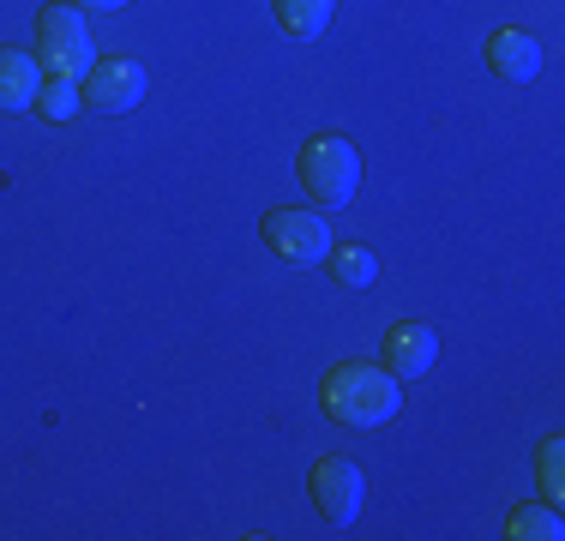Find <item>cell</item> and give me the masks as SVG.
<instances>
[{
    "instance_id": "1",
    "label": "cell",
    "mask_w": 565,
    "mask_h": 541,
    "mask_svg": "<svg viewBox=\"0 0 565 541\" xmlns=\"http://www.w3.org/2000/svg\"><path fill=\"white\" fill-rule=\"evenodd\" d=\"M319 403L338 427H385L403 410V379H392L373 361H338L326 379H319Z\"/></svg>"
},
{
    "instance_id": "2",
    "label": "cell",
    "mask_w": 565,
    "mask_h": 541,
    "mask_svg": "<svg viewBox=\"0 0 565 541\" xmlns=\"http://www.w3.org/2000/svg\"><path fill=\"white\" fill-rule=\"evenodd\" d=\"M295 174H301V187L319 199V205H349L361 187V151L343 139V132H313V139L295 151Z\"/></svg>"
},
{
    "instance_id": "3",
    "label": "cell",
    "mask_w": 565,
    "mask_h": 541,
    "mask_svg": "<svg viewBox=\"0 0 565 541\" xmlns=\"http://www.w3.org/2000/svg\"><path fill=\"white\" fill-rule=\"evenodd\" d=\"M36 61L49 66V78H85L90 66H97L85 12L66 7V0H49V7L36 12Z\"/></svg>"
},
{
    "instance_id": "4",
    "label": "cell",
    "mask_w": 565,
    "mask_h": 541,
    "mask_svg": "<svg viewBox=\"0 0 565 541\" xmlns=\"http://www.w3.org/2000/svg\"><path fill=\"white\" fill-rule=\"evenodd\" d=\"M259 241L271 247V259L282 265H326L331 253V223L319 211H301V205H271L259 223Z\"/></svg>"
},
{
    "instance_id": "5",
    "label": "cell",
    "mask_w": 565,
    "mask_h": 541,
    "mask_svg": "<svg viewBox=\"0 0 565 541\" xmlns=\"http://www.w3.org/2000/svg\"><path fill=\"white\" fill-rule=\"evenodd\" d=\"M313 506L326 523H338V530H349V523L361 518V506H367V476H361L355 457H319L313 464Z\"/></svg>"
},
{
    "instance_id": "6",
    "label": "cell",
    "mask_w": 565,
    "mask_h": 541,
    "mask_svg": "<svg viewBox=\"0 0 565 541\" xmlns=\"http://www.w3.org/2000/svg\"><path fill=\"white\" fill-rule=\"evenodd\" d=\"M78 97H85V108H97V115H127L145 97V66L139 61H97L78 78Z\"/></svg>"
},
{
    "instance_id": "7",
    "label": "cell",
    "mask_w": 565,
    "mask_h": 541,
    "mask_svg": "<svg viewBox=\"0 0 565 541\" xmlns=\"http://www.w3.org/2000/svg\"><path fill=\"white\" fill-rule=\"evenodd\" d=\"M434 361H439V331H434V325L403 319V325L385 331V361H380V368L392 379H422V373H434Z\"/></svg>"
},
{
    "instance_id": "8",
    "label": "cell",
    "mask_w": 565,
    "mask_h": 541,
    "mask_svg": "<svg viewBox=\"0 0 565 541\" xmlns=\"http://www.w3.org/2000/svg\"><path fill=\"white\" fill-rule=\"evenodd\" d=\"M488 66L505 85H535V73H542V43H535L530 31H493L488 36Z\"/></svg>"
},
{
    "instance_id": "9",
    "label": "cell",
    "mask_w": 565,
    "mask_h": 541,
    "mask_svg": "<svg viewBox=\"0 0 565 541\" xmlns=\"http://www.w3.org/2000/svg\"><path fill=\"white\" fill-rule=\"evenodd\" d=\"M36 91H43V61L31 49L0 43V115L12 108H36Z\"/></svg>"
},
{
    "instance_id": "10",
    "label": "cell",
    "mask_w": 565,
    "mask_h": 541,
    "mask_svg": "<svg viewBox=\"0 0 565 541\" xmlns=\"http://www.w3.org/2000/svg\"><path fill=\"white\" fill-rule=\"evenodd\" d=\"M505 535L511 541H565V518H559L554 499H535V506L523 499V506H511Z\"/></svg>"
},
{
    "instance_id": "11",
    "label": "cell",
    "mask_w": 565,
    "mask_h": 541,
    "mask_svg": "<svg viewBox=\"0 0 565 541\" xmlns=\"http://www.w3.org/2000/svg\"><path fill=\"white\" fill-rule=\"evenodd\" d=\"M331 7H338V0H271L277 31H282V36H295V43H313V36H326Z\"/></svg>"
},
{
    "instance_id": "12",
    "label": "cell",
    "mask_w": 565,
    "mask_h": 541,
    "mask_svg": "<svg viewBox=\"0 0 565 541\" xmlns=\"http://www.w3.org/2000/svg\"><path fill=\"white\" fill-rule=\"evenodd\" d=\"M326 265H331V277H338V283H349V289H367V283L380 277V259H373L367 247H331Z\"/></svg>"
},
{
    "instance_id": "13",
    "label": "cell",
    "mask_w": 565,
    "mask_h": 541,
    "mask_svg": "<svg viewBox=\"0 0 565 541\" xmlns=\"http://www.w3.org/2000/svg\"><path fill=\"white\" fill-rule=\"evenodd\" d=\"M535 476H542V494L547 499L565 494V439H559V433H547V439L535 445Z\"/></svg>"
},
{
    "instance_id": "14",
    "label": "cell",
    "mask_w": 565,
    "mask_h": 541,
    "mask_svg": "<svg viewBox=\"0 0 565 541\" xmlns=\"http://www.w3.org/2000/svg\"><path fill=\"white\" fill-rule=\"evenodd\" d=\"M78 108H85L78 78H49V85L36 91V115H49V120H66V115H78Z\"/></svg>"
},
{
    "instance_id": "15",
    "label": "cell",
    "mask_w": 565,
    "mask_h": 541,
    "mask_svg": "<svg viewBox=\"0 0 565 541\" xmlns=\"http://www.w3.org/2000/svg\"><path fill=\"white\" fill-rule=\"evenodd\" d=\"M85 7H127V0H85Z\"/></svg>"
}]
</instances>
